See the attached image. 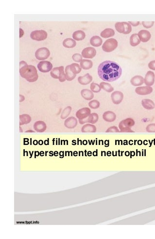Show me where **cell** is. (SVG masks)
I'll return each mask as SVG.
<instances>
[{
    "mask_svg": "<svg viewBox=\"0 0 155 239\" xmlns=\"http://www.w3.org/2000/svg\"><path fill=\"white\" fill-rule=\"evenodd\" d=\"M81 95L83 98L87 101H91L94 98L93 92L89 89H84L81 91Z\"/></svg>",
    "mask_w": 155,
    "mask_h": 239,
    "instance_id": "22",
    "label": "cell"
},
{
    "mask_svg": "<svg viewBox=\"0 0 155 239\" xmlns=\"http://www.w3.org/2000/svg\"><path fill=\"white\" fill-rule=\"evenodd\" d=\"M65 72L66 77V80L68 81H72L76 77V74H75L74 73H72V71H71L69 65L67 66L66 67Z\"/></svg>",
    "mask_w": 155,
    "mask_h": 239,
    "instance_id": "28",
    "label": "cell"
},
{
    "mask_svg": "<svg viewBox=\"0 0 155 239\" xmlns=\"http://www.w3.org/2000/svg\"><path fill=\"white\" fill-rule=\"evenodd\" d=\"M100 102L97 100H92V101H90L88 103V106L91 109H98L100 107Z\"/></svg>",
    "mask_w": 155,
    "mask_h": 239,
    "instance_id": "37",
    "label": "cell"
},
{
    "mask_svg": "<svg viewBox=\"0 0 155 239\" xmlns=\"http://www.w3.org/2000/svg\"><path fill=\"white\" fill-rule=\"evenodd\" d=\"M152 92V87L148 86L138 87L135 89V92L139 95H147Z\"/></svg>",
    "mask_w": 155,
    "mask_h": 239,
    "instance_id": "15",
    "label": "cell"
},
{
    "mask_svg": "<svg viewBox=\"0 0 155 239\" xmlns=\"http://www.w3.org/2000/svg\"><path fill=\"white\" fill-rule=\"evenodd\" d=\"M115 29L117 32L124 34H128L132 31V27L129 23L126 22L117 23L115 25Z\"/></svg>",
    "mask_w": 155,
    "mask_h": 239,
    "instance_id": "6",
    "label": "cell"
},
{
    "mask_svg": "<svg viewBox=\"0 0 155 239\" xmlns=\"http://www.w3.org/2000/svg\"><path fill=\"white\" fill-rule=\"evenodd\" d=\"M111 98L113 103L117 105L121 103L123 101L124 94L122 92L116 91L111 94Z\"/></svg>",
    "mask_w": 155,
    "mask_h": 239,
    "instance_id": "13",
    "label": "cell"
},
{
    "mask_svg": "<svg viewBox=\"0 0 155 239\" xmlns=\"http://www.w3.org/2000/svg\"><path fill=\"white\" fill-rule=\"evenodd\" d=\"M100 86L101 89H103L104 90L106 91L107 92L110 93L114 90V88L111 86L110 84H109L108 82H101L100 84Z\"/></svg>",
    "mask_w": 155,
    "mask_h": 239,
    "instance_id": "33",
    "label": "cell"
},
{
    "mask_svg": "<svg viewBox=\"0 0 155 239\" xmlns=\"http://www.w3.org/2000/svg\"><path fill=\"white\" fill-rule=\"evenodd\" d=\"M71 71L75 74H79L81 71L82 68L79 64L76 63H72L69 65Z\"/></svg>",
    "mask_w": 155,
    "mask_h": 239,
    "instance_id": "34",
    "label": "cell"
},
{
    "mask_svg": "<svg viewBox=\"0 0 155 239\" xmlns=\"http://www.w3.org/2000/svg\"><path fill=\"white\" fill-rule=\"evenodd\" d=\"M135 121L132 118H127L120 122L119 128L121 132H133L131 128L135 125Z\"/></svg>",
    "mask_w": 155,
    "mask_h": 239,
    "instance_id": "4",
    "label": "cell"
},
{
    "mask_svg": "<svg viewBox=\"0 0 155 239\" xmlns=\"http://www.w3.org/2000/svg\"><path fill=\"white\" fill-rule=\"evenodd\" d=\"M86 34L83 31H76L72 34V37L74 40L76 41H80L82 40L85 38Z\"/></svg>",
    "mask_w": 155,
    "mask_h": 239,
    "instance_id": "25",
    "label": "cell"
},
{
    "mask_svg": "<svg viewBox=\"0 0 155 239\" xmlns=\"http://www.w3.org/2000/svg\"><path fill=\"white\" fill-rule=\"evenodd\" d=\"M140 41L138 36V34H134L131 35L130 38V44L132 46L135 47L140 43Z\"/></svg>",
    "mask_w": 155,
    "mask_h": 239,
    "instance_id": "32",
    "label": "cell"
},
{
    "mask_svg": "<svg viewBox=\"0 0 155 239\" xmlns=\"http://www.w3.org/2000/svg\"><path fill=\"white\" fill-rule=\"evenodd\" d=\"M114 35H115V32L114 30L111 28H107L106 29L103 31L100 34L101 36L105 39L112 37L113 36H114Z\"/></svg>",
    "mask_w": 155,
    "mask_h": 239,
    "instance_id": "27",
    "label": "cell"
},
{
    "mask_svg": "<svg viewBox=\"0 0 155 239\" xmlns=\"http://www.w3.org/2000/svg\"><path fill=\"white\" fill-rule=\"evenodd\" d=\"M50 55V52L47 48L43 47L37 50L35 56L37 60H44L48 58Z\"/></svg>",
    "mask_w": 155,
    "mask_h": 239,
    "instance_id": "8",
    "label": "cell"
},
{
    "mask_svg": "<svg viewBox=\"0 0 155 239\" xmlns=\"http://www.w3.org/2000/svg\"><path fill=\"white\" fill-rule=\"evenodd\" d=\"M81 131L83 133H95L96 128L92 124H86L82 128Z\"/></svg>",
    "mask_w": 155,
    "mask_h": 239,
    "instance_id": "24",
    "label": "cell"
},
{
    "mask_svg": "<svg viewBox=\"0 0 155 239\" xmlns=\"http://www.w3.org/2000/svg\"><path fill=\"white\" fill-rule=\"evenodd\" d=\"M118 133L120 132L119 129L116 126H112L106 130V133Z\"/></svg>",
    "mask_w": 155,
    "mask_h": 239,
    "instance_id": "41",
    "label": "cell"
},
{
    "mask_svg": "<svg viewBox=\"0 0 155 239\" xmlns=\"http://www.w3.org/2000/svg\"><path fill=\"white\" fill-rule=\"evenodd\" d=\"M24 100H25V98H24V96L22 95H20V102H23V101H24Z\"/></svg>",
    "mask_w": 155,
    "mask_h": 239,
    "instance_id": "44",
    "label": "cell"
},
{
    "mask_svg": "<svg viewBox=\"0 0 155 239\" xmlns=\"http://www.w3.org/2000/svg\"><path fill=\"white\" fill-rule=\"evenodd\" d=\"M103 40L98 36H94L91 39L90 43L92 46L98 47L101 45Z\"/></svg>",
    "mask_w": 155,
    "mask_h": 239,
    "instance_id": "26",
    "label": "cell"
},
{
    "mask_svg": "<svg viewBox=\"0 0 155 239\" xmlns=\"http://www.w3.org/2000/svg\"><path fill=\"white\" fill-rule=\"evenodd\" d=\"M96 50L93 47H87L85 48L82 52V55L85 58L92 59L95 56Z\"/></svg>",
    "mask_w": 155,
    "mask_h": 239,
    "instance_id": "12",
    "label": "cell"
},
{
    "mask_svg": "<svg viewBox=\"0 0 155 239\" xmlns=\"http://www.w3.org/2000/svg\"><path fill=\"white\" fill-rule=\"evenodd\" d=\"M91 114V110L88 107L79 109L76 113V117L78 120H83L88 117Z\"/></svg>",
    "mask_w": 155,
    "mask_h": 239,
    "instance_id": "10",
    "label": "cell"
},
{
    "mask_svg": "<svg viewBox=\"0 0 155 239\" xmlns=\"http://www.w3.org/2000/svg\"><path fill=\"white\" fill-rule=\"evenodd\" d=\"M154 24V21H143V25L146 28H151Z\"/></svg>",
    "mask_w": 155,
    "mask_h": 239,
    "instance_id": "40",
    "label": "cell"
},
{
    "mask_svg": "<svg viewBox=\"0 0 155 239\" xmlns=\"http://www.w3.org/2000/svg\"><path fill=\"white\" fill-rule=\"evenodd\" d=\"M130 82L132 85L135 87L140 86L144 83V78L142 76L137 75L131 78Z\"/></svg>",
    "mask_w": 155,
    "mask_h": 239,
    "instance_id": "21",
    "label": "cell"
},
{
    "mask_svg": "<svg viewBox=\"0 0 155 239\" xmlns=\"http://www.w3.org/2000/svg\"><path fill=\"white\" fill-rule=\"evenodd\" d=\"M122 74V68L113 61H104L98 68V74L104 81H115L121 76Z\"/></svg>",
    "mask_w": 155,
    "mask_h": 239,
    "instance_id": "1",
    "label": "cell"
},
{
    "mask_svg": "<svg viewBox=\"0 0 155 239\" xmlns=\"http://www.w3.org/2000/svg\"><path fill=\"white\" fill-rule=\"evenodd\" d=\"M155 79V76L154 72L152 71H148L144 77V84H145L146 86L151 87L154 85Z\"/></svg>",
    "mask_w": 155,
    "mask_h": 239,
    "instance_id": "14",
    "label": "cell"
},
{
    "mask_svg": "<svg viewBox=\"0 0 155 239\" xmlns=\"http://www.w3.org/2000/svg\"><path fill=\"white\" fill-rule=\"evenodd\" d=\"M128 23H129L130 24H131L132 26L134 27L137 26H139V24H140V22H139V21H129Z\"/></svg>",
    "mask_w": 155,
    "mask_h": 239,
    "instance_id": "43",
    "label": "cell"
},
{
    "mask_svg": "<svg viewBox=\"0 0 155 239\" xmlns=\"http://www.w3.org/2000/svg\"><path fill=\"white\" fill-rule=\"evenodd\" d=\"M118 42L115 39H107L102 46V49L104 52H110L116 49Z\"/></svg>",
    "mask_w": 155,
    "mask_h": 239,
    "instance_id": "5",
    "label": "cell"
},
{
    "mask_svg": "<svg viewBox=\"0 0 155 239\" xmlns=\"http://www.w3.org/2000/svg\"><path fill=\"white\" fill-rule=\"evenodd\" d=\"M99 120V116L96 113H91L90 116H88V117L84 119L83 120H79V123L81 124H84L85 123H88L94 124L96 123V122H97Z\"/></svg>",
    "mask_w": 155,
    "mask_h": 239,
    "instance_id": "11",
    "label": "cell"
},
{
    "mask_svg": "<svg viewBox=\"0 0 155 239\" xmlns=\"http://www.w3.org/2000/svg\"><path fill=\"white\" fill-rule=\"evenodd\" d=\"M82 57H83L82 55L79 53H75L72 55V60L76 62L80 63L81 62L82 60H83Z\"/></svg>",
    "mask_w": 155,
    "mask_h": 239,
    "instance_id": "38",
    "label": "cell"
},
{
    "mask_svg": "<svg viewBox=\"0 0 155 239\" xmlns=\"http://www.w3.org/2000/svg\"><path fill=\"white\" fill-rule=\"evenodd\" d=\"M78 120L74 117H68L64 121V126L68 129H74L78 125Z\"/></svg>",
    "mask_w": 155,
    "mask_h": 239,
    "instance_id": "16",
    "label": "cell"
},
{
    "mask_svg": "<svg viewBox=\"0 0 155 239\" xmlns=\"http://www.w3.org/2000/svg\"><path fill=\"white\" fill-rule=\"evenodd\" d=\"M34 129L36 132L43 133L47 129V126L44 121H37L35 122L33 126Z\"/></svg>",
    "mask_w": 155,
    "mask_h": 239,
    "instance_id": "18",
    "label": "cell"
},
{
    "mask_svg": "<svg viewBox=\"0 0 155 239\" xmlns=\"http://www.w3.org/2000/svg\"><path fill=\"white\" fill-rule=\"evenodd\" d=\"M72 110V108L71 106H67V107H66L61 113V114L60 116L62 120H65L71 114Z\"/></svg>",
    "mask_w": 155,
    "mask_h": 239,
    "instance_id": "35",
    "label": "cell"
},
{
    "mask_svg": "<svg viewBox=\"0 0 155 239\" xmlns=\"http://www.w3.org/2000/svg\"><path fill=\"white\" fill-rule=\"evenodd\" d=\"M148 67L150 69L155 71V60L150 62L148 64Z\"/></svg>",
    "mask_w": 155,
    "mask_h": 239,
    "instance_id": "42",
    "label": "cell"
},
{
    "mask_svg": "<svg viewBox=\"0 0 155 239\" xmlns=\"http://www.w3.org/2000/svg\"><path fill=\"white\" fill-rule=\"evenodd\" d=\"M20 73L21 77L29 82H35L39 78L36 68L34 66L28 65L24 61L20 63Z\"/></svg>",
    "mask_w": 155,
    "mask_h": 239,
    "instance_id": "2",
    "label": "cell"
},
{
    "mask_svg": "<svg viewBox=\"0 0 155 239\" xmlns=\"http://www.w3.org/2000/svg\"><path fill=\"white\" fill-rule=\"evenodd\" d=\"M50 75L53 78L58 79L60 82H64L66 80L65 72H64L63 66L53 68L51 71Z\"/></svg>",
    "mask_w": 155,
    "mask_h": 239,
    "instance_id": "3",
    "label": "cell"
},
{
    "mask_svg": "<svg viewBox=\"0 0 155 239\" xmlns=\"http://www.w3.org/2000/svg\"><path fill=\"white\" fill-rule=\"evenodd\" d=\"M31 121V117L27 114H23L20 116V125H25L29 123Z\"/></svg>",
    "mask_w": 155,
    "mask_h": 239,
    "instance_id": "29",
    "label": "cell"
},
{
    "mask_svg": "<svg viewBox=\"0 0 155 239\" xmlns=\"http://www.w3.org/2000/svg\"><path fill=\"white\" fill-rule=\"evenodd\" d=\"M142 104L143 108L147 110H152L155 107L154 101L150 99H143L142 100Z\"/></svg>",
    "mask_w": 155,
    "mask_h": 239,
    "instance_id": "23",
    "label": "cell"
},
{
    "mask_svg": "<svg viewBox=\"0 0 155 239\" xmlns=\"http://www.w3.org/2000/svg\"><path fill=\"white\" fill-rule=\"evenodd\" d=\"M47 36V32L44 30L34 31L30 34V37L33 40L39 41L45 40Z\"/></svg>",
    "mask_w": 155,
    "mask_h": 239,
    "instance_id": "7",
    "label": "cell"
},
{
    "mask_svg": "<svg viewBox=\"0 0 155 239\" xmlns=\"http://www.w3.org/2000/svg\"><path fill=\"white\" fill-rule=\"evenodd\" d=\"M147 132L149 133H155V124H150L146 127Z\"/></svg>",
    "mask_w": 155,
    "mask_h": 239,
    "instance_id": "39",
    "label": "cell"
},
{
    "mask_svg": "<svg viewBox=\"0 0 155 239\" xmlns=\"http://www.w3.org/2000/svg\"><path fill=\"white\" fill-rule=\"evenodd\" d=\"M26 132H27V133H28V132H32V133H34V132L33 130H26Z\"/></svg>",
    "mask_w": 155,
    "mask_h": 239,
    "instance_id": "46",
    "label": "cell"
},
{
    "mask_svg": "<svg viewBox=\"0 0 155 239\" xmlns=\"http://www.w3.org/2000/svg\"><path fill=\"white\" fill-rule=\"evenodd\" d=\"M20 37H21L24 34V32H23V30L21 29V28H20Z\"/></svg>",
    "mask_w": 155,
    "mask_h": 239,
    "instance_id": "45",
    "label": "cell"
},
{
    "mask_svg": "<svg viewBox=\"0 0 155 239\" xmlns=\"http://www.w3.org/2000/svg\"><path fill=\"white\" fill-rule=\"evenodd\" d=\"M80 66L82 68L85 70H88L91 69L93 66V63L92 61L87 59L82 60L80 62Z\"/></svg>",
    "mask_w": 155,
    "mask_h": 239,
    "instance_id": "31",
    "label": "cell"
},
{
    "mask_svg": "<svg viewBox=\"0 0 155 239\" xmlns=\"http://www.w3.org/2000/svg\"><path fill=\"white\" fill-rule=\"evenodd\" d=\"M138 36L140 41L143 42H146L150 39L151 37V35L148 31L143 30L139 32L138 34Z\"/></svg>",
    "mask_w": 155,
    "mask_h": 239,
    "instance_id": "17",
    "label": "cell"
},
{
    "mask_svg": "<svg viewBox=\"0 0 155 239\" xmlns=\"http://www.w3.org/2000/svg\"><path fill=\"white\" fill-rule=\"evenodd\" d=\"M37 68L43 73H47L52 70L53 65L48 61H42L37 64Z\"/></svg>",
    "mask_w": 155,
    "mask_h": 239,
    "instance_id": "9",
    "label": "cell"
},
{
    "mask_svg": "<svg viewBox=\"0 0 155 239\" xmlns=\"http://www.w3.org/2000/svg\"><path fill=\"white\" fill-rule=\"evenodd\" d=\"M92 81V77L89 73H87L84 76L78 78V81L81 85H85L90 84Z\"/></svg>",
    "mask_w": 155,
    "mask_h": 239,
    "instance_id": "19",
    "label": "cell"
},
{
    "mask_svg": "<svg viewBox=\"0 0 155 239\" xmlns=\"http://www.w3.org/2000/svg\"><path fill=\"white\" fill-rule=\"evenodd\" d=\"M103 118L107 122H112L116 120V115L112 111H107L103 114Z\"/></svg>",
    "mask_w": 155,
    "mask_h": 239,
    "instance_id": "20",
    "label": "cell"
},
{
    "mask_svg": "<svg viewBox=\"0 0 155 239\" xmlns=\"http://www.w3.org/2000/svg\"><path fill=\"white\" fill-rule=\"evenodd\" d=\"M91 90L94 93H99L101 90V88L99 85L96 84L95 82H92L91 85L90 87Z\"/></svg>",
    "mask_w": 155,
    "mask_h": 239,
    "instance_id": "36",
    "label": "cell"
},
{
    "mask_svg": "<svg viewBox=\"0 0 155 239\" xmlns=\"http://www.w3.org/2000/svg\"><path fill=\"white\" fill-rule=\"evenodd\" d=\"M63 45L64 47L67 48H72L76 46V42L72 39H66L63 41Z\"/></svg>",
    "mask_w": 155,
    "mask_h": 239,
    "instance_id": "30",
    "label": "cell"
}]
</instances>
